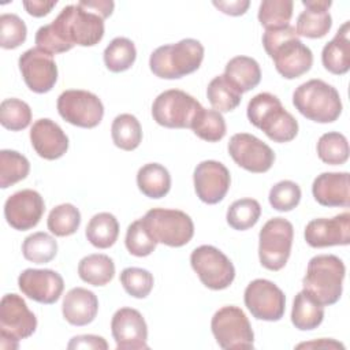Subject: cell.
I'll use <instances>...</instances> for the list:
<instances>
[{"label":"cell","mask_w":350,"mask_h":350,"mask_svg":"<svg viewBox=\"0 0 350 350\" xmlns=\"http://www.w3.org/2000/svg\"><path fill=\"white\" fill-rule=\"evenodd\" d=\"M345 275L346 267L338 256L319 254L309 260L302 286L320 305H334L342 295Z\"/></svg>","instance_id":"5b68a950"},{"label":"cell","mask_w":350,"mask_h":350,"mask_svg":"<svg viewBox=\"0 0 350 350\" xmlns=\"http://www.w3.org/2000/svg\"><path fill=\"white\" fill-rule=\"evenodd\" d=\"M30 141L36 153L45 160L60 159L68 149V137L57 123L48 118L33 123Z\"/></svg>","instance_id":"7402d4cb"},{"label":"cell","mask_w":350,"mask_h":350,"mask_svg":"<svg viewBox=\"0 0 350 350\" xmlns=\"http://www.w3.org/2000/svg\"><path fill=\"white\" fill-rule=\"evenodd\" d=\"M120 283L124 291L134 298H146L153 288V275L144 268L129 267L120 273Z\"/></svg>","instance_id":"ee69618b"},{"label":"cell","mask_w":350,"mask_h":350,"mask_svg":"<svg viewBox=\"0 0 350 350\" xmlns=\"http://www.w3.org/2000/svg\"><path fill=\"white\" fill-rule=\"evenodd\" d=\"M18 64L22 78L31 92L42 94L52 90L57 81V66L53 55L37 46L30 48L19 56Z\"/></svg>","instance_id":"9a60e30c"},{"label":"cell","mask_w":350,"mask_h":350,"mask_svg":"<svg viewBox=\"0 0 350 350\" xmlns=\"http://www.w3.org/2000/svg\"><path fill=\"white\" fill-rule=\"evenodd\" d=\"M206 97L213 109L221 112H230L235 109L242 100V93L223 75L215 77L208 88Z\"/></svg>","instance_id":"1f68e13d"},{"label":"cell","mask_w":350,"mask_h":350,"mask_svg":"<svg viewBox=\"0 0 350 350\" xmlns=\"http://www.w3.org/2000/svg\"><path fill=\"white\" fill-rule=\"evenodd\" d=\"M227 148L232 160L241 168L253 174L267 172L275 161L273 150L265 142L247 133L234 134Z\"/></svg>","instance_id":"2e32d148"},{"label":"cell","mask_w":350,"mask_h":350,"mask_svg":"<svg viewBox=\"0 0 350 350\" xmlns=\"http://www.w3.org/2000/svg\"><path fill=\"white\" fill-rule=\"evenodd\" d=\"M350 22L346 21L339 27L334 38L327 42L321 52V62L327 71L343 75L350 70Z\"/></svg>","instance_id":"484cf974"},{"label":"cell","mask_w":350,"mask_h":350,"mask_svg":"<svg viewBox=\"0 0 350 350\" xmlns=\"http://www.w3.org/2000/svg\"><path fill=\"white\" fill-rule=\"evenodd\" d=\"M202 105L197 98L179 89L160 93L152 104L153 120L167 129H190Z\"/></svg>","instance_id":"8fae6325"},{"label":"cell","mask_w":350,"mask_h":350,"mask_svg":"<svg viewBox=\"0 0 350 350\" xmlns=\"http://www.w3.org/2000/svg\"><path fill=\"white\" fill-rule=\"evenodd\" d=\"M86 238L97 249L111 247L119 237L118 219L109 212L96 213L86 226Z\"/></svg>","instance_id":"f546056e"},{"label":"cell","mask_w":350,"mask_h":350,"mask_svg":"<svg viewBox=\"0 0 350 350\" xmlns=\"http://www.w3.org/2000/svg\"><path fill=\"white\" fill-rule=\"evenodd\" d=\"M194 190L197 197L209 205L220 202L231 185L230 171L216 160H204L194 168Z\"/></svg>","instance_id":"ac0fdd59"},{"label":"cell","mask_w":350,"mask_h":350,"mask_svg":"<svg viewBox=\"0 0 350 350\" xmlns=\"http://www.w3.org/2000/svg\"><path fill=\"white\" fill-rule=\"evenodd\" d=\"M269 204L279 212H290L301 201V189L293 180H280L273 185L268 196Z\"/></svg>","instance_id":"bcb514c9"},{"label":"cell","mask_w":350,"mask_h":350,"mask_svg":"<svg viewBox=\"0 0 350 350\" xmlns=\"http://www.w3.org/2000/svg\"><path fill=\"white\" fill-rule=\"evenodd\" d=\"M67 349H94V350H107L108 343L103 336L98 335H78L74 336L68 345Z\"/></svg>","instance_id":"7dc6e473"},{"label":"cell","mask_w":350,"mask_h":350,"mask_svg":"<svg viewBox=\"0 0 350 350\" xmlns=\"http://www.w3.org/2000/svg\"><path fill=\"white\" fill-rule=\"evenodd\" d=\"M190 129L198 138L208 142H217L223 139L227 133L223 115L216 109H206L204 107L193 119Z\"/></svg>","instance_id":"836d02e7"},{"label":"cell","mask_w":350,"mask_h":350,"mask_svg":"<svg viewBox=\"0 0 350 350\" xmlns=\"http://www.w3.org/2000/svg\"><path fill=\"white\" fill-rule=\"evenodd\" d=\"M249 122L265 133V135L279 144L293 141L298 134L297 119L286 111L280 100L268 92L256 94L247 104Z\"/></svg>","instance_id":"3957f363"},{"label":"cell","mask_w":350,"mask_h":350,"mask_svg":"<svg viewBox=\"0 0 350 350\" xmlns=\"http://www.w3.org/2000/svg\"><path fill=\"white\" fill-rule=\"evenodd\" d=\"M294 227L284 217L269 219L258 234V258L264 268L280 271L291 253Z\"/></svg>","instance_id":"30bf717a"},{"label":"cell","mask_w":350,"mask_h":350,"mask_svg":"<svg viewBox=\"0 0 350 350\" xmlns=\"http://www.w3.org/2000/svg\"><path fill=\"white\" fill-rule=\"evenodd\" d=\"M37 317L18 294H5L0 302V347L18 349L19 340L34 334Z\"/></svg>","instance_id":"52a82bcc"},{"label":"cell","mask_w":350,"mask_h":350,"mask_svg":"<svg viewBox=\"0 0 350 350\" xmlns=\"http://www.w3.org/2000/svg\"><path fill=\"white\" fill-rule=\"evenodd\" d=\"M314 200L323 206L350 205V175L349 172H323L312 185Z\"/></svg>","instance_id":"603a6c76"},{"label":"cell","mask_w":350,"mask_h":350,"mask_svg":"<svg viewBox=\"0 0 350 350\" xmlns=\"http://www.w3.org/2000/svg\"><path fill=\"white\" fill-rule=\"evenodd\" d=\"M212 334L224 350H247L254 346V332L245 312L234 305L220 308L211 321Z\"/></svg>","instance_id":"9c48e42d"},{"label":"cell","mask_w":350,"mask_h":350,"mask_svg":"<svg viewBox=\"0 0 350 350\" xmlns=\"http://www.w3.org/2000/svg\"><path fill=\"white\" fill-rule=\"evenodd\" d=\"M317 156L323 163L329 165L345 164L349 159L347 138L338 131L323 134L317 141Z\"/></svg>","instance_id":"f35d334b"},{"label":"cell","mask_w":350,"mask_h":350,"mask_svg":"<svg viewBox=\"0 0 350 350\" xmlns=\"http://www.w3.org/2000/svg\"><path fill=\"white\" fill-rule=\"evenodd\" d=\"M262 45L273 60L276 71L286 79H295L306 74L313 64V53L297 34L294 26L265 30Z\"/></svg>","instance_id":"6da1fadb"},{"label":"cell","mask_w":350,"mask_h":350,"mask_svg":"<svg viewBox=\"0 0 350 350\" xmlns=\"http://www.w3.org/2000/svg\"><path fill=\"white\" fill-rule=\"evenodd\" d=\"M261 205L254 198H241L234 201L227 209V223L238 231L252 228L260 219Z\"/></svg>","instance_id":"ab89813d"},{"label":"cell","mask_w":350,"mask_h":350,"mask_svg":"<svg viewBox=\"0 0 350 350\" xmlns=\"http://www.w3.org/2000/svg\"><path fill=\"white\" fill-rule=\"evenodd\" d=\"M18 286L27 298L51 305L60 298L64 290V280L53 269L27 268L19 275Z\"/></svg>","instance_id":"ffe728a7"},{"label":"cell","mask_w":350,"mask_h":350,"mask_svg":"<svg viewBox=\"0 0 350 350\" xmlns=\"http://www.w3.org/2000/svg\"><path fill=\"white\" fill-rule=\"evenodd\" d=\"M105 67L112 72H123L129 70L137 57V49L131 40L126 37L113 38L104 49Z\"/></svg>","instance_id":"e575fe53"},{"label":"cell","mask_w":350,"mask_h":350,"mask_svg":"<svg viewBox=\"0 0 350 350\" xmlns=\"http://www.w3.org/2000/svg\"><path fill=\"white\" fill-rule=\"evenodd\" d=\"M81 224V213L72 204H60L55 206L46 220L48 230L56 237H68L78 231Z\"/></svg>","instance_id":"74e56055"},{"label":"cell","mask_w":350,"mask_h":350,"mask_svg":"<svg viewBox=\"0 0 350 350\" xmlns=\"http://www.w3.org/2000/svg\"><path fill=\"white\" fill-rule=\"evenodd\" d=\"M243 301L252 316L257 320L279 321L284 314V293L271 280H252L245 288Z\"/></svg>","instance_id":"5bb4252c"},{"label":"cell","mask_w":350,"mask_h":350,"mask_svg":"<svg viewBox=\"0 0 350 350\" xmlns=\"http://www.w3.org/2000/svg\"><path fill=\"white\" fill-rule=\"evenodd\" d=\"M304 347H323V349H345V346L339 342H335L332 339H319L314 342H308V343H299L297 349H304Z\"/></svg>","instance_id":"816d5d0a"},{"label":"cell","mask_w":350,"mask_h":350,"mask_svg":"<svg viewBox=\"0 0 350 350\" xmlns=\"http://www.w3.org/2000/svg\"><path fill=\"white\" fill-rule=\"evenodd\" d=\"M22 253L27 261L34 264H46L55 258L57 253V242L46 232H33L25 238L22 243Z\"/></svg>","instance_id":"8d00e7d4"},{"label":"cell","mask_w":350,"mask_h":350,"mask_svg":"<svg viewBox=\"0 0 350 350\" xmlns=\"http://www.w3.org/2000/svg\"><path fill=\"white\" fill-rule=\"evenodd\" d=\"M294 3L291 0H264L258 8V21L265 30L290 25Z\"/></svg>","instance_id":"60d3db41"},{"label":"cell","mask_w":350,"mask_h":350,"mask_svg":"<svg viewBox=\"0 0 350 350\" xmlns=\"http://www.w3.org/2000/svg\"><path fill=\"white\" fill-rule=\"evenodd\" d=\"M202 60V44L194 38H183L154 49L149 57V67L161 79H179L197 71Z\"/></svg>","instance_id":"277c9868"},{"label":"cell","mask_w":350,"mask_h":350,"mask_svg":"<svg viewBox=\"0 0 350 350\" xmlns=\"http://www.w3.org/2000/svg\"><path fill=\"white\" fill-rule=\"evenodd\" d=\"M213 5L219 8L221 12L231 15V16H239L243 15L249 5V0H230V1H213Z\"/></svg>","instance_id":"681fc988"},{"label":"cell","mask_w":350,"mask_h":350,"mask_svg":"<svg viewBox=\"0 0 350 350\" xmlns=\"http://www.w3.org/2000/svg\"><path fill=\"white\" fill-rule=\"evenodd\" d=\"M224 77L241 92L246 93L254 89L261 81L258 63L249 56H235L230 59L224 68Z\"/></svg>","instance_id":"4316f807"},{"label":"cell","mask_w":350,"mask_h":350,"mask_svg":"<svg viewBox=\"0 0 350 350\" xmlns=\"http://www.w3.org/2000/svg\"><path fill=\"white\" fill-rule=\"evenodd\" d=\"M31 122V109L19 98H5L0 104V123L11 131L25 130Z\"/></svg>","instance_id":"b9f144b4"},{"label":"cell","mask_w":350,"mask_h":350,"mask_svg":"<svg viewBox=\"0 0 350 350\" xmlns=\"http://www.w3.org/2000/svg\"><path fill=\"white\" fill-rule=\"evenodd\" d=\"M113 144L123 150H134L142 141V129L138 119L131 113L118 115L111 126Z\"/></svg>","instance_id":"d6a6232c"},{"label":"cell","mask_w":350,"mask_h":350,"mask_svg":"<svg viewBox=\"0 0 350 350\" xmlns=\"http://www.w3.org/2000/svg\"><path fill=\"white\" fill-rule=\"evenodd\" d=\"M141 219L156 242L170 247L185 246L194 235L191 217L179 209L153 208Z\"/></svg>","instance_id":"ba28073f"},{"label":"cell","mask_w":350,"mask_h":350,"mask_svg":"<svg viewBox=\"0 0 350 350\" xmlns=\"http://www.w3.org/2000/svg\"><path fill=\"white\" fill-rule=\"evenodd\" d=\"M111 332L119 350L148 349V325L137 309H118L111 320Z\"/></svg>","instance_id":"d6986e66"},{"label":"cell","mask_w":350,"mask_h":350,"mask_svg":"<svg viewBox=\"0 0 350 350\" xmlns=\"http://www.w3.org/2000/svg\"><path fill=\"white\" fill-rule=\"evenodd\" d=\"M30 172L29 160L11 149L0 150V187L7 189L23 180Z\"/></svg>","instance_id":"d590c367"},{"label":"cell","mask_w":350,"mask_h":350,"mask_svg":"<svg viewBox=\"0 0 350 350\" xmlns=\"http://www.w3.org/2000/svg\"><path fill=\"white\" fill-rule=\"evenodd\" d=\"M26 12L34 18H41L48 15L57 1H45V0H26L22 3Z\"/></svg>","instance_id":"c3c4849f"},{"label":"cell","mask_w":350,"mask_h":350,"mask_svg":"<svg viewBox=\"0 0 350 350\" xmlns=\"http://www.w3.org/2000/svg\"><path fill=\"white\" fill-rule=\"evenodd\" d=\"M45 212L41 194L31 189H23L11 194L4 204V217L7 223L18 231L36 227Z\"/></svg>","instance_id":"e0dca14e"},{"label":"cell","mask_w":350,"mask_h":350,"mask_svg":"<svg viewBox=\"0 0 350 350\" xmlns=\"http://www.w3.org/2000/svg\"><path fill=\"white\" fill-rule=\"evenodd\" d=\"M79 278L92 286H105L115 275V264L107 254H89L78 264Z\"/></svg>","instance_id":"4dcf8cb0"},{"label":"cell","mask_w":350,"mask_h":350,"mask_svg":"<svg viewBox=\"0 0 350 350\" xmlns=\"http://www.w3.org/2000/svg\"><path fill=\"white\" fill-rule=\"evenodd\" d=\"M190 264L201 283L211 290L227 288L235 278L231 260L212 245H201L190 254Z\"/></svg>","instance_id":"7c38bea8"},{"label":"cell","mask_w":350,"mask_h":350,"mask_svg":"<svg viewBox=\"0 0 350 350\" xmlns=\"http://www.w3.org/2000/svg\"><path fill=\"white\" fill-rule=\"evenodd\" d=\"M293 105L302 116L316 123H332L342 113L339 92L321 79L301 83L293 93Z\"/></svg>","instance_id":"8992f818"},{"label":"cell","mask_w":350,"mask_h":350,"mask_svg":"<svg viewBox=\"0 0 350 350\" xmlns=\"http://www.w3.org/2000/svg\"><path fill=\"white\" fill-rule=\"evenodd\" d=\"M305 10L297 18V34L306 38H321L332 26L328 12L332 1L329 0H302Z\"/></svg>","instance_id":"cb8c5ba5"},{"label":"cell","mask_w":350,"mask_h":350,"mask_svg":"<svg viewBox=\"0 0 350 350\" xmlns=\"http://www.w3.org/2000/svg\"><path fill=\"white\" fill-rule=\"evenodd\" d=\"M48 29L70 51L74 45L98 44L104 37V19L77 3L66 5L48 25Z\"/></svg>","instance_id":"7a4b0ae2"},{"label":"cell","mask_w":350,"mask_h":350,"mask_svg":"<svg viewBox=\"0 0 350 350\" xmlns=\"http://www.w3.org/2000/svg\"><path fill=\"white\" fill-rule=\"evenodd\" d=\"M57 112L70 124L93 129L104 116V105L98 96L81 89L64 90L57 97Z\"/></svg>","instance_id":"4fadbf2b"},{"label":"cell","mask_w":350,"mask_h":350,"mask_svg":"<svg viewBox=\"0 0 350 350\" xmlns=\"http://www.w3.org/2000/svg\"><path fill=\"white\" fill-rule=\"evenodd\" d=\"M304 237L312 247L346 246L350 243V213L343 212L331 219H313L306 224Z\"/></svg>","instance_id":"44dd1931"},{"label":"cell","mask_w":350,"mask_h":350,"mask_svg":"<svg viewBox=\"0 0 350 350\" xmlns=\"http://www.w3.org/2000/svg\"><path fill=\"white\" fill-rule=\"evenodd\" d=\"M137 186L144 196L157 200L168 194L171 189V175L164 165L148 163L137 172Z\"/></svg>","instance_id":"f1b7e54d"},{"label":"cell","mask_w":350,"mask_h":350,"mask_svg":"<svg viewBox=\"0 0 350 350\" xmlns=\"http://www.w3.org/2000/svg\"><path fill=\"white\" fill-rule=\"evenodd\" d=\"M324 319V306L320 305L306 290L299 291L293 302L291 323L299 331L317 328Z\"/></svg>","instance_id":"83f0119b"},{"label":"cell","mask_w":350,"mask_h":350,"mask_svg":"<svg viewBox=\"0 0 350 350\" xmlns=\"http://www.w3.org/2000/svg\"><path fill=\"white\" fill-rule=\"evenodd\" d=\"M27 27L16 14L0 15V46L15 49L26 41Z\"/></svg>","instance_id":"f6af8a7d"},{"label":"cell","mask_w":350,"mask_h":350,"mask_svg":"<svg viewBox=\"0 0 350 350\" xmlns=\"http://www.w3.org/2000/svg\"><path fill=\"white\" fill-rule=\"evenodd\" d=\"M124 243L129 253L135 257H146L150 253H153V250L157 246L156 239L150 235L142 219L133 221L127 227Z\"/></svg>","instance_id":"7bdbcfd3"},{"label":"cell","mask_w":350,"mask_h":350,"mask_svg":"<svg viewBox=\"0 0 350 350\" xmlns=\"http://www.w3.org/2000/svg\"><path fill=\"white\" fill-rule=\"evenodd\" d=\"M63 317L71 325L83 327L90 324L98 312V299L96 294L83 287H74L63 298Z\"/></svg>","instance_id":"d4e9b609"},{"label":"cell","mask_w":350,"mask_h":350,"mask_svg":"<svg viewBox=\"0 0 350 350\" xmlns=\"http://www.w3.org/2000/svg\"><path fill=\"white\" fill-rule=\"evenodd\" d=\"M82 8L97 14L98 16H101L103 19H107L108 16H111L115 3L113 1H108V0H96V1H86L82 0L78 3Z\"/></svg>","instance_id":"f907efd6"}]
</instances>
